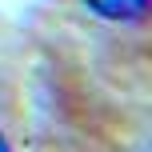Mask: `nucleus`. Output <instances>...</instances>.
Instances as JSON below:
<instances>
[{"label":"nucleus","mask_w":152,"mask_h":152,"mask_svg":"<svg viewBox=\"0 0 152 152\" xmlns=\"http://www.w3.org/2000/svg\"><path fill=\"white\" fill-rule=\"evenodd\" d=\"M92 12L108 16V20H136L140 12L148 8V0H84Z\"/></svg>","instance_id":"1"},{"label":"nucleus","mask_w":152,"mask_h":152,"mask_svg":"<svg viewBox=\"0 0 152 152\" xmlns=\"http://www.w3.org/2000/svg\"><path fill=\"white\" fill-rule=\"evenodd\" d=\"M0 148H4V136H0Z\"/></svg>","instance_id":"2"}]
</instances>
